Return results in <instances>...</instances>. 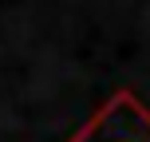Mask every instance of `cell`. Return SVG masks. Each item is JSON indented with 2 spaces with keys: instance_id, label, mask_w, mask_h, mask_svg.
Listing matches in <instances>:
<instances>
[{
  "instance_id": "cell-1",
  "label": "cell",
  "mask_w": 150,
  "mask_h": 142,
  "mask_svg": "<svg viewBox=\"0 0 150 142\" xmlns=\"http://www.w3.org/2000/svg\"><path fill=\"white\" fill-rule=\"evenodd\" d=\"M71 142H150V114L138 107V99L115 95Z\"/></svg>"
}]
</instances>
